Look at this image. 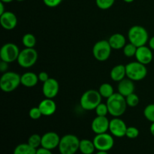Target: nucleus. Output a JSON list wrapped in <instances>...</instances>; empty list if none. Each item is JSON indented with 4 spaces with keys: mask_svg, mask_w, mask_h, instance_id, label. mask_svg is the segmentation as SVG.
Listing matches in <instances>:
<instances>
[{
    "mask_svg": "<svg viewBox=\"0 0 154 154\" xmlns=\"http://www.w3.org/2000/svg\"><path fill=\"white\" fill-rule=\"evenodd\" d=\"M106 104L109 114L114 117H120L123 115L128 106L126 97L119 93H114L111 97L107 99Z\"/></svg>",
    "mask_w": 154,
    "mask_h": 154,
    "instance_id": "nucleus-1",
    "label": "nucleus"
},
{
    "mask_svg": "<svg viewBox=\"0 0 154 154\" xmlns=\"http://www.w3.org/2000/svg\"><path fill=\"white\" fill-rule=\"evenodd\" d=\"M102 98L99 90H89L82 94L80 104L84 110L92 111L96 109V107L102 102Z\"/></svg>",
    "mask_w": 154,
    "mask_h": 154,
    "instance_id": "nucleus-2",
    "label": "nucleus"
},
{
    "mask_svg": "<svg viewBox=\"0 0 154 154\" xmlns=\"http://www.w3.org/2000/svg\"><path fill=\"white\" fill-rule=\"evenodd\" d=\"M128 38L130 43L138 47L144 46L149 42V35L147 29L141 26H133L128 32Z\"/></svg>",
    "mask_w": 154,
    "mask_h": 154,
    "instance_id": "nucleus-3",
    "label": "nucleus"
},
{
    "mask_svg": "<svg viewBox=\"0 0 154 154\" xmlns=\"http://www.w3.org/2000/svg\"><path fill=\"white\" fill-rule=\"evenodd\" d=\"M79 138L75 135L68 134L64 135L60 139L59 144V151L61 154H75L80 146Z\"/></svg>",
    "mask_w": 154,
    "mask_h": 154,
    "instance_id": "nucleus-4",
    "label": "nucleus"
},
{
    "mask_svg": "<svg viewBox=\"0 0 154 154\" xmlns=\"http://www.w3.org/2000/svg\"><path fill=\"white\" fill-rule=\"evenodd\" d=\"M20 75L14 72H6L0 78V88L5 93H11L21 84Z\"/></svg>",
    "mask_w": 154,
    "mask_h": 154,
    "instance_id": "nucleus-5",
    "label": "nucleus"
},
{
    "mask_svg": "<svg viewBox=\"0 0 154 154\" xmlns=\"http://www.w3.org/2000/svg\"><path fill=\"white\" fill-rule=\"evenodd\" d=\"M126 77L133 81H139L144 79L147 75L145 65L138 61L131 62L126 66Z\"/></svg>",
    "mask_w": 154,
    "mask_h": 154,
    "instance_id": "nucleus-6",
    "label": "nucleus"
},
{
    "mask_svg": "<svg viewBox=\"0 0 154 154\" xmlns=\"http://www.w3.org/2000/svg\"><path fill=\"white\" fill-rule=\"evenodd\" d=\"M38 60V52L35 48H25L20 52L17 63L22 68L29 69L34 66Z\"/></svg>",
    "mask_w": 154,
    "mask_h": 154,
    "instance_id": "nucleus-7",
    "label": "nucleus"
},
{
    "mask_svg": "<svg viewBox=\"0 0 154 154\" xmlns=\"http://www.w3.org/2000/svg\"><path fill=\"white\" fill-rule=\"evenodd\" d=\"M111 48L108 40H100L96 42L93 48L94 58L99 62H105L109 59L111 54Z\"/></svg>",
    "mask_w": 154,
    "mask_h": 154,
    "instance_id": "nucleus-8",
    "label": "nucleus"
},
{
    "mask_svg": "<svg viewBox=\"0 0 154 154\" xmlns=\"http://www.w3.org/2000/svg\"><path fill=\"white\" fill-rule=\"evenodd\" d=\"M19 48L14 43H6L0 50V58L2 61L11 63L17 60L20 54Z\"/></svg>",
    "mask_w": 154,
    "mask_h": 154,
    "instance_id": "nucleus-9",
    "label": "nucleus"
},
{
    "mask_svg": "<svg viewBox=\"0 0 154 154\" xmlns=\"http://www.w3.org/2000/svg\"><path fill=\"white\" fill-rule=\"evenodd\" d=\"M93 143L97 150L109 151L114 145V139L112 135L105 132L102 134H97L93 138Z\"/></svg>",
    "mask_w": 154,
    "mask_h": 154,
    "instance_id": "nucleus-10",
    "label": "nucleus"
},
{
    "mask_svg": "<svg viewBox=\"0 0 154 154\" xmlns=\"http://www.w3.org/2000/svg\"><path fill=\"white\" fill-rule=\"evenodd\" d=\"M126 123L122 119L119 117H114L111 120H110L109 131L111 135L117 138H123L126 136Z\"/></svg>",
    "mask_w": 154,
    "mask_h": 154,
    "instance_id": "nucleus-11",
    "label": "nucleus"
},
{
    "mask_svg": "<svg viewBox=\"0 0 154 154\" xmlns=\"http://www.w3.org/2000/svg\"><path fill=\"white\" fill-rule=\"evenodd\" d=\"M59 91H60V84L58 81L54 78H50L48 81L43 83L42 93L45 98L54 99L57 96Z\"/></svg>",
    "mask_w": 154,
    "mask_h": 154,
    "instance_id": "nucleus-12",
    "label": "nucleus"
},
{
    "mask_svg": "<svg viewBox=\"0 0 154 154\" xmlns=\"http://www.w3.org/2000/svg\"><path fill=\"white\" fill-rule=\"evenodd\" d=\"M60 137L54 132H48L42 136V146L41 147L49 150H54L59 147L60 142Z\"/></svg>",
    "mask_w": 154,
    "mask_h": 154,
    "instance_id": "nucleus-13",
    "label": "nucleus"
},
{
    "mask_svg": "<svg viewBox=\"0 0 154 154\" xmlns=\"http://www.w3.org/2000/svg\"><path fill=\"white\" fill-rule=\"evenodd\" d=\"M109 126L110 120L107 118V117L97 116L92 121L91 129L93 132L97 135L108 132L109 130Z\"/></svg>",
    "mask_w": 154,
    "mask_h": 154,
    "instance_id": "nucleus-14",
    "label": "nucleus"
},
{
    "mask_svg": "<svg viewBox=\"0 0 154 154\" xmlns=\"http://www.w3.org/2000/svg\"><path fill=\"white\" fill-rule=\"evenodd\" d=\"M135 57L137 61L145 66L151 63L153 58L152 50L150 49V47H147L145 45L138 47Z\"/></svg>",
    "mask_w": 154,
    "mask_h": 154,
    "instance_id": "nucleus-15",
    "label": "nucleus"
},
{
    "mask_svg": "<svg viewBox=\"0 0 154 154\" xmlns=\"http://www.w3.org/2000/svg\"><path fill=\"white\" fill-rule=\"evenodd\" d=\"M0 23L5 29L12 30L17 26V17L13 12L6 11L0 15Z\"/></svg>",
    "mask_w": 154,
    "mask_h": 154,
    "instance_id": "nucleus-16",
    "label": "nucleus"
},
{
    "mask_svg": "<svg viewBox=\"0 0 154 154\" xmlns=\"http://www.w3.org/2000/svg\"><path fill=\"white\" fill-rule=\"evenodd\" d=\"M38 107L40 109L42 116H46V117L53 115L57 111V105H56V102L53 100V99L46 98V99H43L39 103Z\"/></svg>",
    "mask_w": 154,
    "mask_h": 154,
    "instance_id": "nucleus-17",
    "label": "nucleus"
},
{
    "mask_svg": "<svg viewBox=\"0 0 154 154\" xmlns=\"http://www.w3.org/2000/svg\"><path fill=\"white\" fill-rule=\"evenodd\" d=\"M118 83V86H117L118 93L124 97H126L129 95L132 94L135 91V87L134 81L129 78H124Z\"/></svg>",
    "mask_w": 154,
    "mask_h": 154,
    "instance_id": "nucleus-18",
    "label": "nucleus"
},
{
    "mask_svg": "<svg viewBox=\"0 0 154 154\" xmlns=\"http://www.w3.org/2000/svg\"><path fill=\"white\" fill-rule=\"evenodd\" d=\"M111 48L114 50L123 49L126 45V40L125 36L120 33H114L108 39Z\"/></svg>",
    "mask_w": 154,
    "mask_h": 154,
    "instance_id": "nucleus-19",
    "label": "nucleus"
},
{
    "mask_svg": "<svg viewBox=\"0 0 154 154\" xmlns=\"http://www.w3.org/2000/svg\"><path fill=\"white\" fill-rule=\"evenodd\" d=\"M38 76L34 72H26L20 77L21 84L26 87H35L38 84Z\"/></svg>",
    "mask_w": 154,
    "mask_h": 154,
    "instance_id": "nucleus-20",
    "label": "nucleus"
},
{
    "mask_svg": "<svg viewBox=\"0 0 154 154\" xmlns=\"http://www.w3.org/2000/svg\"><path fill=\"white\" fill-rule=\"evenodd\" d=\"M110 76H111V80L116 81V82H120V81L126 78V66L120 64L113 67L111 71V73H110Z\"/></svg>",
    "mask_w": 154,
    "mask_h": 154,
    "instance_id": "nucleus-21",
    "label": "nucleus"
},
{
    "mask_svg": "<svg viewBox=\"0 0 154 154\" xmlns=\"http://www.w3.org/2000/svg\"><path fill=\"white\" fill-rule=\"evenodd\" d=\"M96 150L93 141L89 139H82L80 141L79 150L82 154H93Z\"/></svg>",
    "mask_w": 154,
    "mask_h": 154,
    "instance_id": "nucleus-22",
    "label": "nucleus"
},
{
    "mask_svg": "<svg viewBox=\"0 0 154 154\" xmlns=\"http://www.w3.org/2000/svg\"><path fill=\"white\" fill-rule=\"evenodd\" d=\"M37 150L33 148L28 143L18 144L15 147L13 154H36Z\"/></svg>",
    "mask_w": 154,
    "mask_h": 154,
    "instance_id": "nucleus-23",
    "label": "nucleus"
},
{
    "mask_svg": "<svg viewBox=\"0 0 154 154\" xmlns=\"http://www.w3.org/2000/svg\"><path fill=\"white\" fill-rule=\"evenodd\" d=\"M99 92L101 96H102V97L105 98V99H108V98L111 97L114 93V88L108 83H104V84H102L99 87Z\"/></svg>",
    "mask_w": 154,
    "mask_h": 154,
    "instance_id": "nucleus-24",
    "label": "nucleus"
},
{
    "mask_svg": "<svg viewBox=\"0 0 154 154\" xmlns=\"http://www.w3.org/2000/svg\"><path fill=\"white\" fill-rule=\"evenodd\" d=\"M22 43L25 48H34L36 45L35 36L31 33H26L22 38Z\"/></svg>",
    "mask_w": 154,
    "mask_h": 154,
    "instance_id": "nucleus-25",
    "label": "nucleus"
},
{
    "mask_svg": "<svg viewBox=\"0 0 154 154\" xmlns=\"http://www.w3.org/2000/svg\"><path fill=\"white\" fill-rule=\"evenodd\" d=\"M27 143L33 148L37 150L40 146H42V136L38 134H33L28 138Z\"/></svg>",
    "mask_w": 154,
    "mask_h": 154,
    "instance_id": "nucleus-26",
    "label": "nucleus"
},
{
    "mask_svg": "<svg viewBox=\"0 0 154 154\" xmlns=\"http://www.w3.org/2000/svg\"><path fill=\"white\" fill-rule=\"evenodd\" d=\"M137 49H138V48H137L135 45H134L133 44L129 42V44H126V45H125L124 48H123V54H124L126 57H135V54H136Z\"/></svg>",
    "mask_w": 154,
    "mask_h": 154,
    "instance_id": "nucleus-27",
    "label": "nucleus"
},
{
    "mask_svg": "<svg viewBox=\"0 0 154 154\" xmlns=\"http://www.w3.org/2000/svg\"><path fill=\"white\" fill-rule=\"evenodd\" d=\"M144 115L148 121L154 123V104H150L145 107Z\"/></svg>",
    "mask_w": 154,
    "mask_h": 154,
    "instance_id": "nucleus-28",
    "label": "nucleus"
},
{
    "mask_svg": "<svg viewBox=\"0 0 154 154\" xmlns=\"http://www.w3.org/2000/svg\"><path fill=\"white\" fill-rule=\"evenodd\" d=\"M126 101L127 105L129 107H132V108H135L137 105L139 104V97L137 94H135V93H132V94L129 95L126 97Z\"/></svg>",
    "mask_w": 154,
    "mask_h": 154,
    "instance_id": "nucleus-29",
    "label": "nucleus"
},
{
    "mask_svg": "<svg viewBox=\"0 0 154 154\" xmlns=\"http://www.w3.org/2000/svg\"><path fill=\"white\" fill-rule=\"evenodd\" d=\"M115 0H96V5L102 10H108L114 5Z\"/></svg>",
    "mask_w": 154,
    "mask_h": 154,
    "instance_id": "nucleus-30",
    "label": "nucleus"
},
{
    "mask_svg": "<svg viewBox=\"0 0 154 154\" xmlns=\"http://www.w3.org/2000/svg\"><path fill=\"white\" fill-rule=\"evenodd\" d=\"M96 111V114L97 116H102V117H106L107 114H109V111H108V105L106 103H102L101 102L96 108L95 109Z\"/></svg>",
    "mask_w": 154,
    "mask_h": 154,
    "instance_id": "nucleus-31",
    "label": "nucleus"
},
{
    "mask_svg": "<svg viewBox=\"0 0 154 154\" xmlns=\"http://www.w3.org/2000/svg\"><path fill=\"white\" fill-rule=\"evenodd\" d=\"M138 135H139V130H138V129H137L135 126H129V127H127L126 136L128 138L134 139V138H136Z\"/></svg>",
    "mask_w": 154,
    "mask_h": 154,
    "instance_id": "nucleus-32",
    "label": "nucleus"
},
{
    "mask_svg": "<svg viewBox=\"0 0 154 154\" xmlns=\"http://www.w3.org/2000/svg\"><path fill=\"white\" fill-rule=\"evenodd\" d=\"M29 116L32 120H38L42 116V114L38 107H33L29 111Z\"/></svg>",
    "mask_w": 154,
    "mask_h": 154,
    "instance_id": "nucleus-33",
    "label": "nucleus"
},
{
    "mask_svg": "<svg viewBox=\"0 0 154 154\" xmlns=\"http://www.w3.org/2000/svg\"><path fill=\"white\" fill-rule=\"evenodd\" d=\"M63 0H43L44 3L46 6L49 8H55L60 5Z\"/></svg>",
    "mask_w": 154,
    "mask_h": 154,
    "instance_id": "nucleus-34",
    "label": "nucleus"
},
{
    "mask_svg": "<svg viewBox=\"0 0 154 154\" xmlns=\"http://www.w3.org/2000/svg\"><path fill=\"white\" fill-rule=\"evenodd\" d=\"M38 80H39V81H42V83H45V81H47L50 78L49 75H48V74L46 72H40V73H39L38 75Z\"/></svg>",
    "mask_w": 154,
    "mask_h": 154,
    "instance_id": "nucleus-35",
    "label": "nucleus"
},
{
    "mask_svg": "<svg viewBox=\"0 0 154 154\" xmlns=\"http://www.w3.org/2000/svg\"><path fill=\"white\" fill-rule=\"evenodd\" d=\"M36 154H53L51 150L49 149L45 148V147H39L37 149V151H36Z\"/></svg>",
    "mask_w": 154,
    "mask_h": 154,
    "instance_id": "nucleus-36",
    "label": "nucleus"
},
{
    "mask_svg": "<svg viewBox=\"0 0 154 154\" xmlns=\"http://www.w3.org/2000/svg\"><path fill=\"white\" fill-rule=\"evenodd\" d=\"M8 63L2 60L0 63V71L5 73V72H8Z\"/></svg>",
    "mask_w": 154,
    "mask_h": 154,
    "instance_id": "nucleus-37",
    "label": "nucleus"
},
{
    "mask_svg": "<svg viewBox=\"0 0 154 154\" xmlns=\"http://www.w3.org/2000/svg\"><path fill=\"white\" fill-rule=\"evenodd\" d=\"M149 47L150 48V49L153 50L154 51V36L151 38L150 39H149Z\"/></svg>",
    "mask_w": 154,
    "mask_h": 154,
    "instance_id": "nucleus-38",
    "label": "nucleus"
},
{
    "mask_svg": "<svg viewBox=\"0 0 154 154\" xmlns=\"http://www.w3.org/2000/svg\"><path fill=\"white\" fill-rule=\"evenodd\" d=\"M4 2H2L0 1V15L2 14L3 13H5V12L6 11L5 10V6H4Z\"/></svg>",
    "mask_w": 154,
    "mask_h": 154,
    "instance_id": "nucleus-39",
    "label": "nucleus"
},
{
    "mask_svg": "<svg viewBox=\"0 0 154 154\" xmlns=\"http://www.w3.org/2000/svg\"><path fill=\"white\" fill-rule=\"evenodd\" d=\"M150 133L152 134V135L154 136V123H152V124L150 125Z\"/></svg>",
    "mask_w": 154,
    "mask_h": 154,
    "instance_id": "nucleus-40",
    "label": "nucleus"
},
{
    "mask_svg": "<svg viewBox=\"0 0 154 154\" xmlns=\"http://www.w3.org/2000/svg\"><path fill=\"white\" fill-rule=\"evenodd\" d=\"M96 154H108L107 151H102V150H98V152Z\"/></svg>",
    "mask_w": 154,
    "mask_h": 154,
    "instance_id": "nucleus-41",
    "label": "nucleus"
},
{
    "mask_svg": "<svg viewBox=\"0 0 154 154\" xmlns=\"http://www.w3.org/2000/svg\"><path fill=\"white\" fill-rule=\"evenodd\" d=\"M1 2H2L4 3H10L12 1H14V0H0Z\"/></svg>",
    "mask_w": 154,
    "mask_h": 154,
    "instance_id": "nucleus-42",
    "label": "nucleus"
},
{
    "mask_svg": "<svg viewBox=\"0 0 154 154\" xmlns=\"http://www.w3.org/2000/svg\"><path fill=\"white\" fill-rule=\"evenodd\" d=\"M123 1H124L126 3H131L132 2H134V0H123Z\"/></svg>",
    "mask_w": 154,
    "mask_h": 154,
    "instance_id": "nucleus-43",
    "label": "nucleus"
},
{
    "mask_svg": "<svg viewBox=\"0 0 154 154\" xmlns=\"http://www.w3.org/2000/svg\"><path fill=\"white\" fill-rule=\"evenodd\" d=\"M16 1H17V2H23V1H24V0H16Z\"/></svg>",
    "mask_w": 154,
    "mask_h": 154,
    "instance_id": "nucleus-44",
    "label": "nucleus"
}]
</instances>
